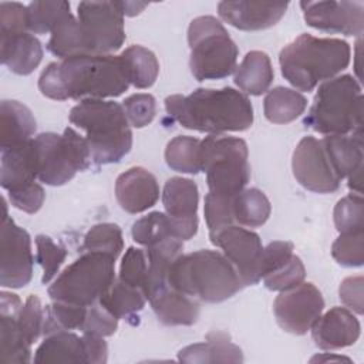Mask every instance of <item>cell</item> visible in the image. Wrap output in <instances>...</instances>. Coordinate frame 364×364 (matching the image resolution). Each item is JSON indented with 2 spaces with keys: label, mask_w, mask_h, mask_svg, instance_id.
<instances>
[{
  "label": "cell",
  "mask_w": 364,
  "mask_h": 364,
  "mask_svg": "<svg viewBox=\"0 0 364 364\" xmlns=\"http://www.w3.org/2000/svg\"><path fill=\"white\" fill-rule=\"evenodd\" d=\"M291 169L297 182L307 191L316 193H331L340 186V178L336 175L321 141L314 136H304L297 144Z\"/></svg>",
  "instance_id": "cell-15"
},
{
  "label": "cell",
  "mask_w": 364,
  "mask_h": 364,
  "mask_svg": "<svg viewBox=\"0 0 364 364\" xmlns=\"http://www.w3.org/2000/svg\"><path fill=\"white\" fill-rule=\"evenodd\" d=\"M37 179L50 186L70 182L78 171H85L92 159L85 136L68 127L61 135L43 132L33 138Z\"/></svg>",
  "instance_id": "cell-10"
},
{
  "label": "cell",
  "mask_w": 364,
  "mask_h": 364,
  "mask_svg": "<svg viewBox=\"0 0 364 364\" xmlns=\"http://www.w3.org/2000/svg\"><path fill=\"white\" fill-rule=\"evenodd\" d=\"M270 212L267 196L257 188H245L233 198V219L240 226L259 228L266 223Z\"/></svg>",
  "instance_id": "cell-34"
},
{
  "label": "cell",
  "mask_w": 364,
  "mask_h": 364,
  "mask_svg": "<svg viewBox=\"0 0 364 364\" xmlns=\"http://www.w3.org/2000/svg\"><path fill=\"white\" fill-rule=\"evenodd\" d=\"M293 256V243L286 240H274L263 247L260 263H259V276L260 280L279 269Z\"/></svg>",
  "instance_id": "cell-50"
},
{
  "label": "cell",
  "mask_w": 364,
  "mask_h": 364,
  "mask_svg": "<svg viewBox=\"0 0 364 364\" xmlns=\"http://www.w3.org/2000/svg\"><path fill=\"white\" fill-rule=\"evenodd\" d=\"M50 34L47 50L53 55L64 60L80 54H88L80 21L71 13L61 18Z\"/></svg>",
  "instance_id": "cell-31"
},
{
  "label": "cell",
  "mask_w": 364,
  "mask_h": 364,
  "mask_svg": "<svg viewBox=\"0 0 364 364\" xmlns=\"http://www.w3.org/2000/svg\"><path fill=\"white\" fill-rule=\"evenodd\" d=\"M44 198H46L44 189L37 182H31L20 188H16L13 191H9L10 203L16 209L23 210L26 213L38 212L44 203Z\"/></svg>",
  "instance_id": "cell-49"
},
{
  "label": "cell",
  "mask_w": 364,
  "mask_h": 364,
  "mask_svg": "<svg viewBox=\"0 0 364 364\" xmlns=\"http://www.w3.org/2000/svg\"><path fill=\"white\" fill-rule=\"evenodd\" d=\"M132 237L136 243L149 247L168 237H176L171 222L164 212H151L139 218L132 225Z\"/></svg>",
  "instance_id": "cell-38"
},
{
  "label": "cell",
  "mask_w": 364,
  "mask_h": 364,
  "mask_svg": "<svg viewBox=\"0 0 364 364\" xmlns=\"http://www.w3.org/2000/svg\"><path fill=\"white\" fill-rule=\"evenodd\" d=\"M310 361H311V363H314V361H337V363H340V361H350V358L343 357V355H336V354L323 353V354H320V355L313 357Z\"/></svg>",
  "instance_id": "cell-56"
},
{
  "label": "cell",
  "mask_w": 364,
  "mask_h": 364,
  "mask_svg": "<svg viewBox=\"0 0 364 364\" xmlns=\"http://www.w3.org/2000/svg\"><path fill=\"white\" fill-rule=\"evenodd\" d=\"M4 215L0 229V284L3 287L20 289L28 284L33 276L34 257L31 240L27 230L17 226L7 215L3 199Z\"/></svg>",
  "instance_id": "cell-12"
},
{
  "label": "cell",
  "mask_w": 364,
  "mask_h": 364,
  "mask_svg": "<svg viewBox=\"0 0 364 364\" xmlns=\"http://www.w3.org/2000/svg\"><path fill=\"white\" fill-rule=\"evenodd\" d=\"M350 46L340 38H320L303 33L279 54L283 77L299 91H313L350 64Z\"/></svg>",
  "instance_id": "cell-2"
},
{
  "label": "cell",
  "mask_w": 364,
  "mask_h": 364,
  "mask_svg": "<svg viewBox=\"0 0 364 364\" xmlns=\"http://www.w3.org/2000/svg\"><path fill=\"white\" fill-rule=\"evenodd\" d=\"M198 186L192 179L172 176L165 182L162 203L175 236L181 240L193 237L198 232Z\"/></svg>",
  "instance_id": "cell-16"
},
{
  "label": "cell",
  "mask_w": 364,
  "mask_h": 364,
  "mask_svg": "<svg viewBox=\"0 0 364 364\" xmlns=\"http://www.w3.org/2000/svg\"><path fill=\"white\" fill-rule=\"evenodd\" d=\"M1 63L14 74H31L43 58V47L30 31L0 34Z\"/></svg>",
  "instance_id": "cell-24"
},
{
  "label": "cell",
  "mask_w": 364,
  "mask_h": 364,
  "mask_svg": "<svg viewBox=\"0 0 364 364\" xmlns=\"http://www.w3.org/2000/svg\"><path fill=\"white\" fill-rule=\"evenodd\" d=\"M87 314V307L64 301H53L44 307L43 334L48 336L57 331L80 330Z\"/></svg>",
  "instance_id": "cell-36"
},
{
  "label": "cell",
  "mask_w": 364,
  "mask_h": 364,
  "mask_svg": "<svg viewBox=\"0 0 364 364\" xmlns=\"http://www.w3.org/2000/svg\"><path fill=\"white\" fill-rule=\"evenodd\" d=\"M334 260L346 267H358L364 263V232L340 233L331 246Z\"/></svg>",
  "instance_id": "cell-43"
},
{
  "label": "cell",
  "mask_w": 364,
  "mask_h": 364,
  "mask_svg": "<svg viewBox=\"0 0 364 364\" xmlns=\"http://www.w3.org/2000/svg\"><path fill=\"white\" fill-rule=\"evenodd\" d=\"M361 171L363 166L358 168L357 171H354L350 176H348V188L351 191H354V193H361Z\"/></svg>",
  "instance_id": "cell-55"
},
{
  "label": "cell",
  "mask_w": 364,
  "mask_h": 364,
  "mask_svg": "<svg viewBox=\"0 0 364 364\" xmlns=\"http://www.w3.org/2000/svg\"><path fill=\"white\" fill-rule=\"evenodd\" d=\"M183 363H242V350L225 333H210L205 343L186 346L178 353Z\"/></svg>",
  "instance_id": "cell-26"
},
{
  "label": "cell",
  "mask_w": 364,
  "mask_h": 364,
  "mask_svg": "<svg viewBox=\"0 0 364 364\" xmlns=\"http://www.w3.org/2000/svg\"><path fill=\"white\" fill-rule=\"evenodd\" d=\"M115 198L125 212L132 215L142 213L158 202L159 185L149 171L134 166L117 178Z\"/></svg>",
  "instance_id": "cell-20"
},
{
  "label": "cell",
  "mask_w": 364,
  "mask_h": 364,
  "mask_svg": "<svg viewBox=\"0 0 364 364\" xmlns=\"http://www.w3.org/2000/svg\"><path fill=\"white\" fill-rule=\"evenodd\" d=\"M34 363H84L85 361V350L82 337L70 333V331H57L48 334L44 341L37 347Z\"/></svg>",
  "instance_id": "cell-28"
},
{
  "label": "cell",
  "mask_w": 364,
  "mask_h": 364,
  "mask_svg": "<svg viewBox=\"0 0 364 364\" xmlns=\"http://www.w3.org/2000/svg\"><path fill=\"white\" fill-rule=\"evenodd\" d=\"M287 7L289 3L220 1L218 13L223 21L239 30L256 31L274 26L284 16Z\"/></svg>",
  "instance_id": "cell-18"
},
{
  "label": "cell",
  "mask_w": 364,
  "mask_h": 364,
  "mask_svg": "<svg viewBox=\"0 0 364 364\" xmlns=\"http://www.w3.org/2000/svg\"><path fill=\"white\" fill-rule=\"evenodd\" d=\"M128 80L135 88H149L158 78L159 63L155 54L142 46H129L119 54Z\"/></svg>",
  "instance_id": "cell-32"
},
{
  "label": "cell",
  "mask_w": 364,
  "mask_h": 364,
  "mask_svg": "<svg viewBox=\"0 0 364 364\" xmlns=\"http://www.w3.org/2000/svg\"><path fill=\"white\" fill-rule=\"evenodd\" d=\"M63 100L112 98L125 92L129 80L119 55L80 54L55 63Z\"/></svg>",
  "instance_id": "cell-5"
},
{
  "label": "cell",
  "mask_w": 364,
  "mask_h": 364,
  "mask_svg": "<svg viewBox=\"0 0 364 364\" xmlns=\"http://www.w3.org/2000/svg\"><path fill=\"white\" fill-rule=\"evenodd\" d=\"M188 44L189 67L195 80H220L236 70L237 46L216 17L193 18L188 27Z\"/></svg>",
  "instance_id": "cell-7"
},
{
  "label": "cell",
  "mask_w": 364,
  "mask_h": 364,
  "mask_svg": "<svg viewBox=\"0 0 364 364\" xmlns=\"http://www.w3.org/2000/svg\"><path fill=\"white\" fill-rule=\"evenodd\" d=\"M1 135L0 146H10L31 139L36 132V119L31 111L14 100H3L0 105Z\"/></svg>",
  "instance_id": "cell-29"
},
{
  "label": "cell",
  "mask_w": 364,
  "mask_h": 364,
  "mask_svg": "<svg viewBox=\"0 0 364 364\" xmlns=\"http://www.w3.org/2000/svg\"><path fill=\"white\" fill-rule=\"evenodd\" d=\"M146 300L148 299L142 289L131 286L118 279L100 297L98 303L117 318H127L141 311Z\"/></svg>",
  "instance_id": "cell-33"
},
{
  "label": "cell",
  "mask_w": 364,
  "mask_h": 364,
  "mask_svg": "<svg viewBox=\"0 0 364 364\" xmlns=\"http://www.w3.org/2000/svg\"><path fill=\"white\" fill-rule=\"evenodd\" d=\"M169 117L183 128L219 135L246 131L253 124V107L247 95L232 88H198L189 95L165 98Z\"/></svg>",
  "instance_id": "cell-1"
},
{
  "label": "cell",
  "mask_w": 364,
  "mask_h": 364,
  "mask_svg": "<svg viewBox=\"0 0 364 364\" xmlns=\"http://www.w3.org/2000/svg\"><path fill=\"white\" fill-rule=\"evenodd\" d=\"M118 320L98 301L87 307V314L81 326V331L85 334H95L101 337L112 336L118 328Z\"/></svg>",
  "instance_id": "cell-48"
},
{
  "label": "cell",
  "mask_w": 364,
  "mask_h": 364,
  "mask_svg": "<svg viewBox=\"0 0 364 364\" xmlns=\"http://www.w3.org/2000/svg\"><path fill=\"white\" fill-rule=\"evenodd\" d=\"M166 165L182 173L200 172V139L188 135L172 138L165 148Z\"/></svg>",
  "instance_id": "cell-35"
},
{
  "label": "cell",
  "mask_w": 364,
  "mask_h": 364,
  "mask_svg": "<svg viewBox=\"0 0 364 364\" xmlns=\"http://www.w3.org/2000/svg\"><path fill=\"white\" fill-rule=\"evenodd\" d=\"M44 307L36 294H30L17 314V328L26 344L30 347L43 334Z\"/></svg>",
  "instance_id": "cell-41"
},
{
  "label": "cell",
  "mask_w": 364,
  "mask_h": 364,
  "mask_svg": "<svg viewBox=\"0 0 364 364\" xmlns=\"http://www.w3.org/2000/svg\"><path fill=\"white\" fill-rule=\"evenodd\" d=\"M146 299L165 326H192L199 318V303L168 283L155 287Z\"/></svg>",
  "instance_id": "cell-22"
},
{
  "label": "cell",
  "mask_w": 364,
  "mask_h": 364,
  "mask_svg": "<svg viewBox=\"0 0 364 364\" xmlns=\"http://www.w3.org/2000/svg\"><path fill=\"white\" fill-rule=\"evenodd\" d=\"M306 23L317 30L361 36L364 30V4L361 1H301Z\"/></svg>",
  "instance_id": "cell-17"
},
{
  "label": "cell",
  "mask_w": 364,
  "mask_h": 364,
  "mask_svg": "<svg viewBox=\"0 0 364 364\" xmlns=\"http://www.w3.org/2000/svg\"><path fill=\"white\" fill-rule=\"evenodd\" d=\"M324 310V299L313 283H300L280 291L273 313L277 324L287 333L306 334Z\"/></svg>",
  "instance_id": "cell-14"
},
{
  "label": "cell",
  "mask_w": 364,
  "mask_h": 364,
  "mask_svg": "<svg viewBox=\"0 0 364 364\" xmlns=\"http://www.w3.org/2000/svg\"><path fill=\"white\" fill-rule=\"evenodd\" d=\"M28 31L27 6L17 1L0 3V34Z\"/></svg>",
  "instance_id": "cell-51"
},
{
  "label": "cell",
  "mask_w": 364,
  "mask_h": 364,
  "mask_svg": "<svg viewBox=\"0 0 364 364\" xmlns=\"http://www.w3.org/2000/svg\"><path fill=\"white\" fill-rule=\"evenodd\" d=\"M115 260L100 252L81 255L50 284V299L84 307L92 306L115 282Z\"/></svg>",
  "instance_id": "cell-8"
},
{
  "label": "cell",
  "mask_w": 364,
  "mask_h": 364,
  "mask_svg": "<svg viewBox=\"0 0 364 364\" xmlns=\"http://www.w3.org/2000/svg\"><path fill=\"white\" fill-rule=\"evenodd\" d=\"M209 237L215 246L222 249L243 286H252L260 282L259 263L263 246L257 233L240 225H229L220 230L210 232Z\"/></svg>",
  "instance_id": "cell-13"
},
{
  "label": "cell",
  "mask_w": 364,
  "mask_h": 364,
  "mask_svg": "<svg viewBox=\"0 0 364 364\" xmlns=\"http://www.w3.org/2000/svg\"><path fill=\"white\" fill-rule=\"evenodd\" d=\"M314 344L321 350H338L353 346L361 331L358 318L346 307H333L311 326Z\"/></svg>",
  "instance_id": "cell-19"
},
{
  "label": "cell",
  "mask_w": 364,
  "mask_h": 364,
  "mask_svg": "<svg viewBox=\"0 0 364 364\" xmlns=\"http://www.w3.org/2000/svg\"><path fill=\"white\" fill-rule=\"evenodd\" d=\"M168 284L205 303L225 301L243 287L225 255L210 249L176 257L168 272Z\"/></svg>",
  "instance_id": "cell-4"
},
{
  "label": "cell",
  "mask_w": 364,
  "mask_h": 364,
  "mask_svg": "<svg viewBox=\"0 0 364 364\" xmlns=\"http://www.w3.org/2000/svg\"><path fill=\"white\" fill-rule=\"evenodd\" d=\"M249 151L242 138L209 135L200 141V171L209 193L235 198L250 179Z\"/></svg>",
  "instance_id": "cell-9"
},
{
  "label": "cell",
  "mask_w": 364,
  "mask_h": 364,
  "mask_svg": "<svg viewBox=\"0 0 364 364\" xmlns=\"http://www.w3.org/2000/svg\"><path fill=\"white\" fill-rule=\"evenodd\" d=\"M77 18L88 54H111L124 44V16L117 1H81Z\"/></svg>",
  "instance_id": "cell-11"
},
{
  "label": "cell",
  "mask_w": 364,
  "mask_h": 364,
  "mask_svg": "<svg viewBox=\"0 0 364 364\" xmlns=\"http://www.w3.org/2000/svg\"><path fill=\"white\" fill-rule=\"evenodd\" d=\"M307 107L303 94L287 87H274L263 101L264 117L273 124H289L299 118Z\"/></svg>",
  "instance_id": "cell-30"
},
{
  "label": "cell",
  "mask_w": 364,
  "mask_h": 364,
  "mask_svg": "<svg viewBox=\"0 0 364 364\" xmlns=\"http://www.w3.org/2000/svg\"><path fill=\"white\" fill-rule=\"evenodd\" d=\"M118 9L121 10L122 16H136L139 14L146 6L148 3H139V1H117Z\"/></svg>",
  "instance_id": "cell-54"
},
{
  "label": "cell",
  "mask_w": 364,
  "mask_h": 364,
  "mask_svg": "<svg viewBox=\"0 0 364 364\" xmlns=\"http://www.w3.org/2000/svg\"><path fill=\"white\" fill-rule=\"evenodd\" d=\"M148 272H149V266H148L146 252L144 249L134 247V246L128 247L125 255L122 256L118 279L131 286L142 289L145 293Z\"/></svg>",
  "instance_id": "cell-44"
},
{
  "label": "cell",
  "mask_w": 364,
  "mask_h": 364,
  "mask_svg": "<svg viewBox=\"0 0 364 364\" xmlns=\"http://www.w3.org/2000/svg\"><path fill=\"white\" fill-rule=\"evenodd\" d=\"M82 249L87 252L107 253L112 257H118L124 249L122 232L115 223H97L84 236Z\"/></svg>",
  "instance_id": "cell-39"
},
{
  "label": "cell",
  "mask_w": 364,
  "mask_h": 364,
  "mask_svg": "<svg viewBox=\"0 0 364 364\" xmlns=\"http://www.w3.org/2000/svg\"><path fill=\"white\" fill-rule=\"evenodd\" d=\"M122 108L129 125L135 128H144L155 118L156 101L151 94H132L124 100Z\"/></svg>",
  "instance_id": "cell-47"
},
{
  "label": "cell",
  "mask_w": 364,
  "mask_h": 364,
  "mask_svg": "<svg viewBox=\"0 0 364 364\" xmlns=\"http://www.w3.org/2000/svg\"><path fill=\"white\" fill-rule=\"evenodd\" d=\"M303 124L324 135L363 134V91L358 81L350 74L324 81Z\"/></svg>",
  "instance_id": "cell-6"
},
{
  "label": "cell",
  "mask_w": 364,
  "mask_h": 364,
  "mask_svg": "<svg viewBox=\"0 0 364 364\" xmlns=\"http://www.w3.org/2000/svg\"><path fill=\"white\" fill-rule=\"evenodd\" d=\"M334 225L340 233L364 232V202L361 195L350 193L337 202Z\"/></svg>",
  "instance_id": "cell-40"
},
{
  "label": "cell",
  "mask_w": 364,
  "mask_h": 364,
  "mask_svg": "<svg viewBox=\"0 0 364 364\" xmlns=\"http://www.w3.org/2000/svg\"><path fill=\"white\" fill-rule=\"evenodd\" d=\"M67 1H31L27 6V27L31 34L51 33L53 28L70 14Z\"/></svg>",
  "instance_id": "cell-37"
},
{
  "label": "cell",
  "mask_w": 364,
  "mask_h": 364,
  "mask_svg": "<svg viewBox=\"0 0 364 364\" xmlns=\"http://www.w3.org/2000/svg\"><path fill=\"white\" fill-rule=\"evenodd\" d=\"M203 213L209 233L220 230L229 225H235L233 198L218 196L208 192L205 196Z\"/></svg>",
  "instance_id": "cell-46"
},
{
  "label": "cell",
  "mask_w": 364,
  "mask_h": 364,
  "mask_svg": "<svg viewBox=\"0 0 364 364\" xmlns=\"http://www.w3.org/2000/svg\"><path fill=\"white\" fill-rule=\"evenodd\" d=\"M85 361L87 364H102L108 358V346L104 341V337L95 334L82 333Z\"/></svg>",
  "instance_id": "cell-53"
},
{
  "label": "cell",
  "mask_w": 364,
  "mask_h": 364,
  "mask_svg": "<svg viewBox=\"0 0 364 364\" xmlns=\"http://www.w3.org/2000/svg\"><path fill=\"white\" fill-rule=\"evenodd\" d=\"M70 122L85 131L91 159L98 165L119 162L132 146V131L121 104L85 98L68 114Z\"/></svg>",
  "instance_id": "cell-3"
},
{
  "label": "cell",
  "mask_w": 364,
  "mask_h": 364,
  "mask_svg": "<svg viewBox=\"0 0 364 364\" xmlns=\"http://www.w3.org/2000/svg\"><path fill=\"white\" fill-rule=\"evenodd\" d=\"M36 260L43 269L41 282L47 284L57 276L61 264L67 257V250L46 235H38L36 237Z\"/></svg>",
  "instance_id": "cell-42"
},
{
  "label": "cell",
  "mask_w": 364,
  "mask_h": 364,
  "mask_svg": "<svg viewBox=\"0 0 364 364\" xmlns=\"http://www.w3.org/2000/svg\"><path fill=\"white\" fill-rule=\"evenodd\" d=\"M0 182L9 192L36 182V155L33 138L16 145L0 146Z\"/></svg>",
  "instance_id": "cell-23"
},
{
  "label": "cell",
  "mask_w": 364,
  "mask_h": 364,
  "mask_svg": "<svg viewBox=\"0 0 364 364\" xmlns=\"http://www.w3.org/2000/svg\"><path fill=\"white\" fill-rule=\"evenodd\" d=\"M304 277H306L304 264L301 259L293 253V256L284 264H282L274 272L266 274L263 277V283L266 289L272 291H283L303 283Z\"/></svg>",
  "instance_id": "cell-45"
},
{
  "label": "cell",
  "mask_w": 364,
  "mask_h": 364,
  "mask_svg": "<svg viewBox=\"0 0 364 364\" xmlns=\"http://www.w3.org/2000/svg\"><path fill=\"white\" fill-rule=\"evenodd\" d=\"M23 303L10 291L0 293V363L26 364L31 361V347L24 343L17 328V314Z\"/></svg>",
  "instance_id": "cell-21"
},
{
  "label": "cell",
  "mask_w": 364,
  "mask_h": 364,
  "mask_svg": "<svg viewBox=\"0 0 364 364\" xmlns=\"http://www.w3.org/2000/svg\"><path fill=\"white\" fill-rule=\"evenodd\" d=\"M321 144L340 179L348 178L363 166V134L326 135Z\"/></svg>",
  "instance_id": "cell-25"
},
{
  "label": "cell",
  "mask_w": 364,
  "mask_h": 364,
  "mask_svg": "<svg viewBox=\"0 0 364 364\" xmlns=\"http://www.w3.org/2000/svg\"><path fill=\"white\" fill-rule=\"evenodd\" d=\"M363 276H351L341 282L338 294L341 303L357 314H363Z\"/></svg>",
  "instance_id": "cell-52"
},
{
  "label": "cell",
  "mask_w": 364,
  "mask_h": 364,
  "mask_svg": "<svg viewBox=\"0 0 364 364\" xmlns=\"http://www.w3.org/2000/svg\"><path fill=\"white\" fill-rule=\"evenodd\" d=\"M273 77L274 73L269 55L263 51L253 50L236 67L233 81L245 94L262 95L269 90Z\"/></svg>",
  "instance_id": "cell-27"
}]
</instances>
